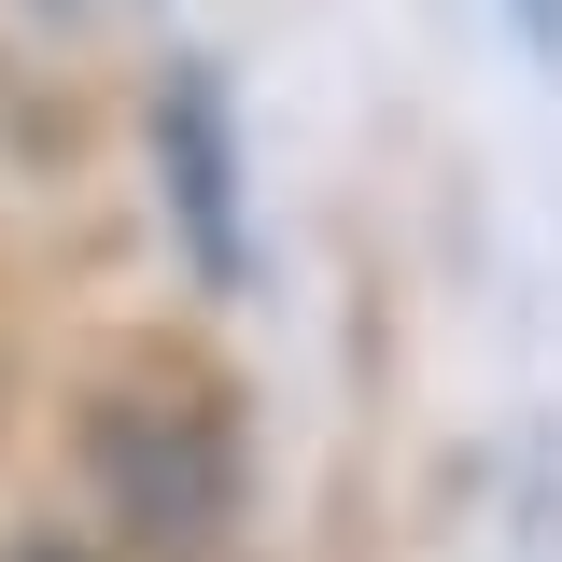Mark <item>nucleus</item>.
Segmentation results:
<instances>
[{
    "instance_id": "obj_1",
    "label": "nucleus",
    "mask_w": 562,
    "mask_h": 562,
    "mask_svg": "<svg viewBox=\"0 0 562 562\" xmlns=\"http://www.w3.org/2000/svg\"><path fill=\"white\" fill-rule=\"evenodd\" d=\"M85 492H99V520L155 562H211L239 535V422L225 394H99L85 408Z\"/></svg>"
},
{
    "instance_id": "obj_2",
    "label": "nucleus",
    "mask_w": 562,
    "mask_h": 562,
    "mask_svg": "<svg viewBox=\"0 0 562 562\" xmlns=\"http://www.w3.org/2000/svg\"><path fill=\"white\" fill-rule=\"evenodd\" d=\"M155 211H169V239L211 295L254 281V155H239L225 57H169V85H155Z\"/></svg>"
},
{
    "instance_id": "obj_3",
    "label": "nucleus",
    "mask_w": 562,
    "mask_h": 562,
    "mask_svg": "<svg viewBox=\"0 0 562 562\" xmlns=\"http://www.w3.org/2000/svg\"><path fill=\"white\" fill-rule=\"evenodd\" d=\"M506 14H520V43H535V57L562 70V0H506Z\"/></svg>"
},
{
    "instance_id": "obj_4",
    "label": "nucleus",
    "mask_w": 562,
    "mask_h": 562,
    "mask_svg": "<svg viewBox=\"0 0 562 562\" xmlns=\"http://www.w3.org/2000/svg\"><path fill=\"white\" fill-rule=\"evenodd\" d=\"M14 562H70V549H14Z\"/></svg>"
}]
</instances>
